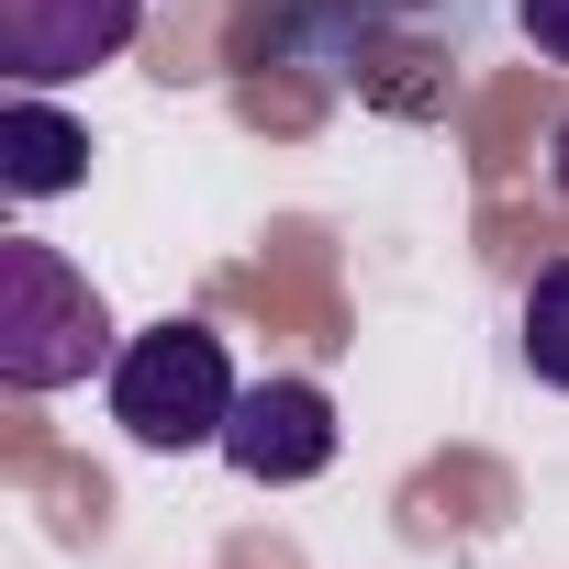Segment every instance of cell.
Segmentation results:
<instances>
[{
  "mask_svg": "<svg viewBox=\"0 0 569 569\" xmlns=\"http://www.w3.org/2000/svg\"><path fill=\"white\" fill-rule=\"evenodd\" d=\"M112 313L90 291V268L46 234H0V380L12 391H79L90 369H112Z\"/></svg>",
  "mask_w": 569,
  "mask_h": 569,
  "instance_id": "1",
  "label": "cell"
},
{
  "mask_svg": "<svg viewBox=\"0 0 569 569\" xmlns=\"http://www.w3.org/2000/svg\"><path fill=\"white\" fill-rule=\"evenodd\" d=\"M234 358H223V336L212 325H146V336H123V358H112V425L134 436V447H157V458H190V447H223V425H234Z\"/></svg>",
  "mask_w": 569,
  "mask_h": 569,
  "instance_id": "2",
  "label": "cell"
},
{
  "mask_svg": "<svg viewBox=\"0 0 569 569\" xmlns=\"http://www.w3.org/2000/svg\"><path fill=\"white\" fill-rule=\"evenodd\" d=\"M223 458H234V480H257V491H291V480H325L336 469V391L325 380H246L234 391V425H223Z\"/></svg>",
  "mask_w": 569,
  "mask_h": 569,
  "instance_id": "3",
  "label": "cell"
},
{
  "mask_svg": "<svg viewBox=\"0 0 569 569\" xmlns=\"http://www.w3.org/2000/svg\"><path fill=\"white\" fill-rule=\"evenodd\" d=\"M146 34V0H0V79L12 90H57L112 68Z\"/></svg>",
  "mask_w": 569,
  "mask_h": 569,
  "instance_id": "4",
  "label": "cell"
},
{
  "mask_svg": "<svg viewBox=\"0 0 569 569\" xmlns=\"http://www.w3.org/2000/svg\"><path fill=\"white\" fill-rule=\"evenodd\" d=\"M90 179V123L57 112L46 90H12L0 101V190L12 201H68Z\"/></svg>",
  "mask_w": 569,
  "mask_h": 569,
  "instance_id": "5",
  "label": "cell"
},
{
  "mask_svg": "<svg viewBox=\"0 0 569 569\" xmlns=\"http://www.w3.org/2000/svg\"><path fill=\"white\" fill-rule=\"evenodd\" d=\"M525 369L547 380V391H569V257H547L536 279H525Z\"/></svg>",
  "mask_w": 569,
  "mask_h": 569,
  "instance_id": "6",
  "label": "cell"
},
{
  "mask_svg": "<svg viewBox=\"0 0 569 569\" xmlns=\"http://www.w3.org/2000/svg\"><path fill=\"white\" fill-rule=\"evenodd\" d=\"M513 23H525V46H536V57H558V68H569V0H513Z\"/></svg>",
  "mask_w": 569,
  "mask_h": 569,
  "instance_id": "7",
  "label": "cell"
},
{
  "mask_svg": "<svg viewBox=\"0 0 569 569\" xmlns=\"http://www.w3.org/2000/svg\"><path fill=\"white\" fill-rule=\"evenodd\" d=\"M547 179H558V201H569V112H558V134H547Z\"/></svg>",
  "mask_w": 569,
  "mask_h": 569,
  "instance_id": "8",
  "label": "cell"
}]
</instances>
